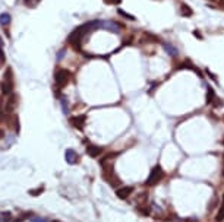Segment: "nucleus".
I'll return each mask as SVG.
<instances>
[{"instance_id": "obj_28", "label": "nucleus", "mask_w": 224, "mask_h": 222, "mask_svg": "<svg viewBox=\"0 0 224 222\" xmlns=\"http://www.w3.org/2000/svg\"><path fill=\"white\" fill-rule=\"evenodd\" d=\"M3 137H4V132L0 129V139H3Z\"/></svg>"}, {"instance_id": "obj_16", "label": "nucleus", "mask_w": 224, "mask_h": 222, "mask_svg": "<svg viewBox=\"0 0 224 222\" xmlns=\"http://www.w3.org/2000/svg\"><path fill=\"white\" fill-rule=\"evenodd\" d=\"M10 221H12V214L10 212H2L0 222H10Z\"/></svg>"}, {"instance_id": "obj_10", "label": "nucleus", "mask_w": 224, "mask_h": 222, "mask_svg": "<svg viewBox=\"0 0 224 222\" xmlns=\"http://www.w3.org/2000/svg\"><path fill=\"white\" fill-rule=\"evenodd\" d=\"M163 47H164V50L167 51V54H170L171 57H176V56L179 54L177 48L174 47L173 44H169V43H163Z\"/></svg>"}, {"instance_id": "obj_6", "label": "nucleus", "mask_w": 224, "mask_h": 222, "mask_svg": "<svg viewBox=\"0 0 224 222\" xmlns=\"http://www.w3.org/2000/svg\"><path fill=\"white\" fill-rule=\"evenodd\" d=\"M104 178H106V181L110 184L111 187H116V186L120 184V180L113 174V170H104Z\"/></svg>"}, {"instance_id": "obj_1", "label": "nucleus", "mask_w": 224, "mask_h": 222, "mask_svg": "<svg viewBox=\"0 0 224 222\" xmlns=\"http://www.w3.org/2000/svg\"><path fill=\"white\" fill-rule=\"evenodd\" d=\"M70 81V72L66 70V69H59L57 72L54 73V83L57 89H62L68 85V82Z\"/></svg>"}, {"instance_id": "obj_3", "label": "nucleus", "mask_w": 224, "mask_h": 222, "mask_svg": "<svg viewBox=\"0 0 224 222\" xmlns=\"http://www.w3.org/2000/svg\"><path fill=\"white\" fill-rule=\"evenodd\" d=\"M100 29H106L110 31V32H114V34H119L120 29H122V25L114 21H100Z\"/></svg>"}, {"instance_id": "obj_4", "label": "nucleus", "mask_w": 224, "mask_h": 222, "mask_svg": "<svg viewBox=\"0 0 224 222\" xmlns=\"http://www.w3.org/2000/svg\"><path fill=\"white\" fill-rule=\"evenodd\" d=\"M16 105H18V95L10 94L9 98L6 99V104H4V111H6L8 114H10V113H13V110L16 108Z\"/></svg>"}, {"instance_id": "obj_9", "label": "nucleus", "mask_w": 224, "mask_h": 222, "mask_svg": "<svg viewBox=\"0 0 224 222\" xmlns=\"http://www.w3.org/2000/svg\"><path fill=\"white\" fill-rule=\"evenodd\" d=\"M101 152H103V149L100 148V146H95V145H88L87 146V154H88L89 156H92V158L100 156Z\"/></svg>"}, {"instance_id": "obj_5", "label": "nucleus", "mask_w": 224, "mask_h": 222, "mask_svg": "<svg viewBox=\"0 0 224 222\" xmlns=\"http://www.w3.org/2000/svg\"><path fill=\"white\" fill-rule=\"evenodd\" d=\"M64 159H66L68 164L75 165V164L79 162V155L76 154V151H73V149H66L64 151Z\"/></svg>"}, {"instance_id": "obj_27", "label": "nucleus", "mask_w": 224, "mask_h": 222, "mask_svg": "<svg viewBox=\"0 0 224 222\" xmlns=\"http://www.w3.org/2000/svg\"><path fill=\"white\" fill-rule=\"evenodd\" d=\"M3 120H4V113L3 111H0V123H2Z\"/></svg>"}, {"instance_id": "obj_32", "label": "nucleus", "mask_w": 224, "mask_h": 222, "mask_svg": "<svg viewBox=\"0 0 224 222\" xmlns=\"http://www.w3.org/2000/svg\"><path fill=\"white\" fill-rule=\"evenodd\" d=\"M223 143H224V139H223Z\"/></svg>"}, {"instance_id": "obj_29", "label": "nucleus", "mask_w": 224, "mask_h": 222, "mask_svg": "<svg viewBox=\"0 0 224 222\" xmlns=\"http://www.w3.org/2000/svg\"><path fill=\"white\" fill-rule=\"evenodd\" d=\"M24 221V218H19V219H13V221H10V222H22Z\"/></svg>"}, {"instance_id": "obj_13", "label": "nucleus", "mask_w": 224, "mask_h": 222, "mask_svg": "<svg viewBox=\"0 0 224 222\" xmlns=\"http://www.w3.org/2000/svg\"><path fill=\"white\" fill-rule=\"evenodd\" d=\"M216 221L217 222L224 221V196H223V199H221V205H220V209H218V212H217Z\"/></svg>"}, {"instance_id": "obj_8", "label": "nucleus", "mask_w": 224, "mask_h": 222, "mask_svg": "<svg viewBox=\"0 0 224 222\" xmlns=\"http://www.w3.org/2000/svg\"><path fill=\"white\" fill-rule=\"evenodd\" d=\"M85 121H87V117H85V115H76V117H72V119H70V124H72L73 127L79 129V130L84 129Z\"/></svg>"}, {"instance_id": "obj_24", "label": "nucleus", "mask_w": 224, "mask_h": 222, "mask_svg": "<svg viewBox=\"0 0 224 222\" xmlns=\"http://www.w3.org/2000/svg\"><path fill=\"white\" fill-rule=\"evenodd\" d=\"M104 3L106 4H120L122 0H104Z\"/></svg>"}, {"instance_id": "obj_18", "label": "nucleus", "mask_w": 224, "mask_h": 222, "mask_svg": "<svg viewBox=\"0 0 224 222\" xmlns=\"http://www.w3.org/2000/svg\"><path fill=\"white\" fill-rule=\"evenodd\" d=\"M4 81L6 82H13V73H12V69L8 67V70L4 72Z\"/></svg>"}, {"instance_id": "obj_21", "label": "nucleus", "mask_w": 224, "mask_h": 222, "mask_svg": "<svg viewBox=\"0 0 224 222\" xmlns=\"http://www.w3.org/2000/svg\"><path fill=\"white\" fill-rule=\"evenodd\" d=\"M42 192H44V187L41 186V187H38V188H32V190H30L28 193H30L31 196H40Z\"/></svg>"}, {"instance_id": "obj_20", "label": "nucleus", "mask_w": 224, "mask_h": 222, "mask_svg": "<svg viewBox=\"0 0 224 222\" xmlns=\"http://www.w3.org/2000/svg\"><path fill=\"white\" fill-rule=\"evenodd\" d=\"M40 2H41V0H24V3H25L28 8H37Z\"/></svg>"}, {"instance_id": "obj_19", "label": "nucleus", "mask_w": 224, "mask_h": 222, "mask_svg": "<svg viewBox=\"0 0 224 222\" xmlns=\"http://www.w3.org/2000/svg\"><path fill=\"white\" fill-rule=\"evenodd\" d=\"M62 108H63L64 114H69L70 108H69V103H68V99H66V98H62Z\"/></svg>"}, {"instance_id": "obj_12", "label": "nucleus", "mask_w": 224, "mask_h": 222, "mask_svg": "<svg viewBox=\"0 0 224 222\" xmlns=\"http://www.w3.org/2000/svg\"><path fill=\"white\" fill-rule=\"evenodd\" d=\"M13 91V82H6L2 83V94L3 95H10Z\"/></svg>"}, {"instance_id": "obj_30", "label": "nucleus", "mask_w": 224, "mask_h": 222, "mask_svg": "<svg viewBox=\"0 0 224 222\" xmlns=\"http://www.w3.org/2000/svg\"><path fill=\"white\" fill-rule=\"evenodd\" d=\"M0 47H3V41H2V38H0Z\"/></svg>"}, {"instance_id": "obj_25", "label": "nucleus", "mask_w": 224, "mask_h": 222, "mask_svg": "<svg viewBox=\"0 0 224 222\" xmlns=\"http://www.w3.org/2000/svg\"><path fill=\"white\" fill-rule=\"evenodd\" d=\"M31 222H47L44 218H40V216H32L31 218Z\"/></svg>"}, {"instance_id": "obj_14", "label": "nucleus", "mask_w": 224, "mask_h": 222, "mask_svg": "<svg viewBox=\"0 0 224 222\" xmlns=\"http://www.w3.org/2000/svg\"><path fill=\"white\" fill-rule=\"evenodd\" d=\"M207 103L211 104L214 99H216V92H214V89H212L211 86H207Z\"/></svg>"}, {"instance_id": "obj_22", "label": "nucleus", "mask_w": 224, "mask_h": 222, "mask_svg": "<svg viewBox=\"0 0 224 222\" xmlns=\"http://www.w3.org/2000/svg\"><path fill=\"white\" fill-rule=\"evenodd\" d=\"M4 63H6V56H4L3 47H0V66H3Z\"/></svg>"}, {"instance_id": "obj_15", "label": "nucleus", "mask_w": 224, "mask_h": 222, "mask_svg": "<svg viewBox=\"0 0 224 222\" xmlns=\"http://www.w3.org/2000/svg\"><path fill=\"white\" fill-rule=\"evenodd\" d=\"M10 24V15L9 13H2L0 15V25H3V26H6V25H9Z\"/></svg>"}, {"instance_id": "obj_2", "label": "nucleus", "mask_w": 224, "mask_h": 222, "mask_svg": "<svg viewBox=\"0 0 224 222\" xmlns=\"http://www.w3.org/2000/svg\"><path fill=\"white\" fill-rule=\"evenodd\" d=\"M163 178H164V171H163V168H161L160 165H155L151 170V172H149L148 178H147V183L145 184H147V186H154V184H157Z\"/></svg>"}, {"instance_id": "obj_26", "label": "nucleus", "mask_w": 224, "mask_h": 222, "mask_svg": "<svg viewBox=\"0 0 224 222\" xmlns=\"http://www.w3.org/2000/svg\"><path fill=\"white\" fill-rule=\"evenodd\" d=\"M138 210H139L141 214H144V215H148V214H149L148 208H141V206H139V208H138Z\"/></svg>"}, {"instance_id": "obj_23", "label": "nucleus", "mask_w": 224, "mask_h": 222, "mask_svg": "<svg viewBox=\"0 0 224 222\" xmlns=\"http://www.w3.org/2000/svg\"><path fill=\"white\" fill-rule=\"evenodd\" d=\"M144 37H147V38L151 40V43H158V41H160V38H157L155 35H151V34H148V32H145Z\"/></svg>"}, {"instance_id": "obj_31", "label": "nucleus", "mask_w": 224, "mask_h": 222, "mask_svg": "<svg viewBox=\"0 0 224 222\" xmlns=\"http://www.w3.org/2000/svg\"><path fill=\"white\" fill-rule=\"evenodd\" d=\"M51 222H60V221H51Z\"/></svg>"}, {"instance_id": "obj_11", "label": "nucleus", "mask_w": 224, "mask_h": 222, "mask_svg": "<svg viewBox=\"0 0 224 222\" xmlns=\"http://www.w3.org/2000/svg\"><path fill=\"white\" fill-rule=\"evenodd\" d=\"M180 13H182V16H185V18H190L192 15H193V10L190 9L189 4L182 3L180 4Z\"/></svg>"}, {"instance_id": "obj_17", "label": "nucleus", "mask_w": 224, "mask_h": 222, "mask_svg": "<svg viewBox=\"0 0 224 222\" xmlns=\"http://www.w3.org/2000/svg\"><path fill=\"white\" fill-rule=\"evenodd\" d=\"M117 13L120 15V16H125L126 19H129V21H135V19H136V18L133 16V15H129V13H127V12H125L123 9H119V10H117Z\"/></svg>"}, {"instance_id": "obj_7", "label": "nucleus", "mask_w": 224, "mask_h": 222, "mask_svg": "<svg viewBox=\"0 0 224 222\" xmlns=\"http://www.w3.org/2000/svg\"><path fill=\"white\" fill-rule=\"evenodd\" d=\"M132 193H133V187H132V186H125V187L117 188V192H116V196H117L119 199L125 200V199H127V197L131 196Z\"/></svg>"}]
</instances>
